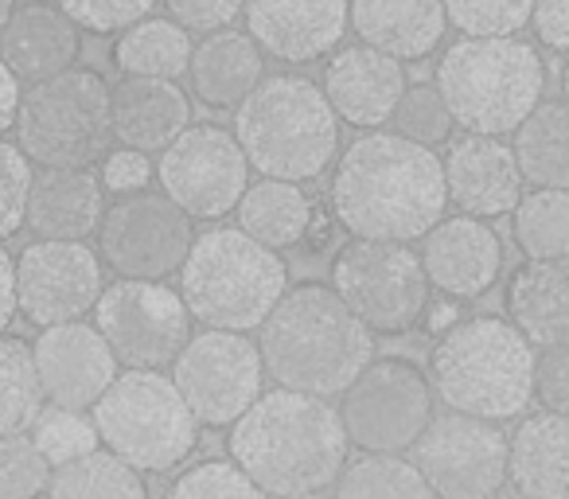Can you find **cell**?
<instances>
[{
	"label": "cell",
	"mask_w": 569,
	"mask_h": 499,
	"mask_svg": "<svg viewBox=\"0 0 569 499\" xmlns=\"http://www.w3.org/2000/svg\"><path fill=\"white\" fill-rule=\"evenodd\" d=\"M445 164L433 149L398 133H363L332 176L336 222L367 242H418L445 219Z\"/></svg>",
	"instance_id": "1"
},
{
	"label": "cell",
	"mask_w": 569,
	"mask_h": 499,
	"mask_svg": "<svg viewBox=\"0 0 569 499\" xmlns=\"http://www.w3.org/2000/svg\"><path fill=\"white\" fill-rule=\"evenodd\" d=\"M230 460L258 483L266 496L289 499L325 491L348 465V433L340 410L328 398L297 390H266L227 437Z\"/></svg>",
	"instance_id": "2"
},
{
	"label": "cell",
	"mask_w": 569,
	"mask_h": 499,
	"mask_svg": "<svg viewBox=\"0 0 569 499\" xmlns=\"http://www.w3.org/2000/svg\"><path fill=\"white\" fill-rule=\"evenodd\" d=\"M261 367L281 390L332 398L356 382L375 359V332L336 297L332 286L284 289L277 309L261 320Z\"/></svg>",
	"instance_id": "3"
},
{
	"label": "cell",
	"mask_w": 569,
	"mask_h": 499,
	"mask_svg": "<svg viewBox=\"0 0 569 499\" xmlns=\"http://www.w3.org/2000/svg\"><path fill=\"white\" fill-rule=\"evenodd\" d=\"M429 387L452 413L480 421L519 418L535 398V348L511 320H457L433 343Z\"/></svg>",
	"instance_id": "4"
},
{
	"label": "cell",
	"mask_w": 569,
	"mask_h": 499,
	"mask_svg": "<svg viewBox=\"0 0 569 499\" xmlns=\"http://www.w3.org/2000/svg\"><path fill=\"white\" fill-rule=\"evenodd\" d=\"M234 141L261 180H317L340 157V118L305 74H273L234 110Z\"/></svg>",
	"instance_id": "5"
},
{
	"label": "cell",
	"mask_w": 569,
	"mask_h": 499,
	"mask_svg": "<svg viewBox=\"0 0 569 499\" xmlns=\"http://www.w3.org/2000/svg\"><path fill=\"white\" fill-rule=\"evenodd\" d=\"M289 289L281 255L238 227H211L191 242L180 266L188 312L219 332H250L277 309Z\"/></svg>",
	"instance_id": "6"
},
{
	"label": "cell",
	"mask_w": 569,
	"mask_h": 499,
	"mask_svg": "<svg viewBox=\"0 0 569 499\" xmlns=\"http://www.w3.org/2000/svg\"><path fill=\"white\" fill-rule=\"evenodd\" d=\"M437 94L452 126L503 137L535 113L546 94V63L522 40H460L437 63Z\"/></svg>",
	"instance_id": "7"
},
{
	"label": "cell",
	"mask_w": 569,
	"mask_h": 499,
	"mask_svg": "<svg viewBox=\"0 0 569 499\" xmlns=\"http://www.w3.org/2000/svg\"><path fill=\"white\" fill-rule=\"evenodd\" d=\"M98 441L137 472H168L199 445V421L160 371H126L94 402Z\"/></svg>",
	"instance_id": "8"
},
{
	"label": "cell",
	"mask_w": 569,
	"mask_h": 499,
	"mask_svg": "<svg viewBox=\"0 0 569 499\" xmlns=\"http://www.w3.org/2000/svg\"><path fill=\"white\" fill-rule=\"evenodd\" d=\"M113 141L110 87L98 71L71 67L32 82L20 98L17 149L40 168H90Z\"/></svg>",
	"instance_id": "9"
},
{
	"label": "cell",
	"mask_w": 569,
	"mask_h": 499,
	"mask_svg": "<svg viewBox=\"0 0 569 499\" xmlns=\"http://www.w3.org/2000/svg\"><path fill=\"white\" fill-rule=\"evenodd\" d=\"M332 289L367 332L402 336L426 320L429 278L402 242L351 238L332 262Z\"/></svg>",
	"instance_id": "10"
},
{
	"label": "cell",
	"mask_w": 569,
	"mask_h": 499,
	"mask_svg": "<svg viewBox=\"0 0 569 499\" xmlns=\"http://www.w3.org/2000/svg\"><path fill=\"white\" fill-rule=\"evenodd\" d=\"M336 406L343 433L356 449L402 457L433 421V387L410 359H371Z\"/></svg>",
	"instance_id": "11"
},
{
	"label": "cell",
	"mask_w": 569,
	"mask_h": 499,
	"mask_svg": "<svg viewBox=\"0 0 569 499\" xmlns=\"http://www.w3.org/2000/svg\"><path fill=\"white\" fill-rule=\"evenodd\" d=\"M94 328L129 371H164L191 340V312L180 289L160 281H118L98 297Z\"/></svg>",
	"instance_id": "12"
},
{
	"label": "cell",
	"mask_w": 569,
	"mask_h": 499,
	"mask_svg": "<svg viewBox=\"0 0 569 499\" xmlns=\"http://www.w3.org/2000/svg\"><path fill=\"white\" fill-rule=\"evenodd\" d=\"M261 367L258 343L242 332H207L191 336L172 363V382L188 402L191 418L207 429H230L253 402L261 398Z\"/></svg>",
	"instance_id": "13"
},
{
	"label": "cell",
	"mask_w": 569,
	"mask_h": 499,
	"mask_svg": "<svg viewBox=\"0 0 569 499\" xmlns=\"http://www.w3.org/2000/svg\"><path fill=\"white\" fill-rule=\"evenodd\" d=\"M191 242V219L164 191L121 196L98 222L102 262L121 281H164L168 273H180Z\"/></svg>",
	"instance_id": "14"
},
{
	"label": "cell",
	"mask_w": 569,
	"mask_h": 499,
	"mask_svg": "<svg viewBox=\"0 0 569 499\" xmlns=\"http://www.w3.org/2000/svg\"><path fill=\"white\" fill-rule=\"evenodd\" d=\"M160 188L188 219H222L250 188V164L234 133L219 126H188L157 164Z\"/></svg>",
	"instance_id": "15"
},
{
	"label": "cell",
	"mask_w": 569,
	"mask_h": 499,
	"mask_svg": "<svg viewBox=\"0 0 569 499\" xmlns=\"http://www.w3.org/2000/svg\"><path fill=\"white\" fill-rule=\"evenodd\" d=\"M413 449L437 499H491L507 483V433L496 421L433 413Z\"/></svg>",
	"instance_id": "16"
},
{
	"label": "cell",
	"mask_w": 569,
	"mask_h": 499,
	"mask_svg": "<svg viewBox=\"0 0 569 499\" xmlns=\"http://www.w3.org/2000/svg\"><path fill=\"white\" fill-rule=\"evenodd\" d=\"M102 289V258L87 242L36 238L17 258V309L40 332L94 312Z\"/></svg>",
	"instance_id": "17"
},
{
	"label": "cell",
	"mask_w": 569,
	"mask_h": 499,
	"mask_svg": "<svg viewBox=\"0 0 569 499\" xmlns=\"http://www.w3.org/2000/svg\"><path fill=\"white\" fill-rule=\"evenodd\" d=\"M36 375H40L43 398L59 410H94L98 398L118 379V359L94 325L71 320V325L43 328L32 343Z\"/></svg>",
	"instance_id": "18"
},
{
	"label": "cell",
	"mask_w": 569,
	"mask_h": 499,
	"mask_svg": "<svg viewBox=\"0 0 569 499\" xmlns=\"http://www.w3.org/2000/svg\"><path fill=\"white\" fill-rule=\"evenodd\" d=\"M421 270L452 301H476L491 293L503 273V242L483 219L457 214L441 219L421 238Z\"/></svg>",
	"instance_id": "19"
},
{
	"label": "cell",
	"mask_w": 569,
	"mask_h": 499,
	"mask_svg": "<svg viewBox=\"0 0 569 499\" xmlns=\"http://www.w3.org/2000/svg\"><path fill=\"white\" fill-rule=\"evenodd\" d=\"M246 36L281 63H312L348 32V0H246Z\"/></svg>",
	"instance_id": "20"
},
{
	"label": "cell",
	"mask_w": 569,
	"mask_h": 499,
	"mask_svg": "<svg viewBox=\"0 0 569 499\" xmlns=\"http://www.w3.org/2000/svg\"><path fill=\"white\" fill-rule=\"evenodd\" d=\"M445 164V191L460 214L472 219H499L511 214L522 199V176L515 164V149L503 137H460L449 144Z\"/></svg>",
	"instance_id": "21"
},
{
	"label": "cell",
	"mask_w": 569,
	"mask_h": 499,
	"mask_svg": "<svg viewBox=\"0 0 569 499\" xmlns=\"http://www.w3.org/2000/svg\"><path fill=\"white\" fill-rule=\"evenodd\" d=\"M320 90H325L328 106L340 121L375 129L395 118L398 102L406 94V71L398 59L382 56L367 43H356V48L336 51Z\"/></svg>",
	"instance_id": "22"
},
{
	"label": "cell",
	"mask_w": 569,
	"mask_h": 499,
	"mask_svg": "<svg viewBox=\"0 0 569 499\" xmlns=\"http://www.w3.org/2000/svg\"><path fill=\"white\" fill-rule=\"evenodd\" d=\"M82 56V32L56 4H17L0 32V59L20 82H43L71 71Z\"/></svg>",
	"instance_id": "23"
},
{
	"label": "cell",
	"mask_w": 569,
	"mask_h": 499,
	"mask_svg": "<svg viewBox=\"0 0 569 499\" xmlns=\"http://www.w3.org/2000/svg\"><path fill=\"white\" fill-rule=\"evenodd\" d=\"M113 141L133 152H164L191 126V102L168 79H121L110 87Z\"/></svg>",
	"instance_id": "24"
},
{
	"label": "cell",
	"mask_w": 569,
	"mask_h": 499,
	"mask_svg": "<svg viewBox=\"0 0 569 499\" xmlns=\"http://www.w3.org/2000/svg\"><path fill=\"white\" fill-rule=\"evenodd\" d=\"M106 214V188L90 168H43L28 191V230L48 242H82Z\"/></svg>",
	"instance_id": "25"
},
{
	"label": "cell",
	"mask_w": 569,
	"mask_h": 499,
	"mask_svg": "<svg viewBox=\"0 0 569 499\" xmlns=\"http://www.w3.org/2000/svg\"><path fill=\"white\" fill-rule=\"evenodd\" d=\"M348 20L367 48L390 59H426L445 36L441 0H348Z\"/></svg>",
	"instance_id": "26"
},
{
	"label": "cell",
	"mask_w": 569,
	"mask_h": 499,
	"mask_svg": "<svg viewBox=\"0 0 569 499\" xmlns=\"http://www.w3.org/2000/svg\"><path fill=\"white\" fill-rule=\"evenodd\" d=\"M507 480L522 499H569V418L530 413L507 441Z\"/></svg>",
	"instance_id": "27"
},
{
	"label": "cell",
	"mask_w": 569,
	"mask_h": 499,
	"mask_svg": "<svg viewBox=\"0 0 569 499\" xmlns=\"http://www.w3.org/2000/svg\"><path fill=\"white\" fill-rule=\"evenodd\" d=\"M507 312L530 343H569V258L519 266L507 286Z\"/></svg>",
	"instance_id": "28"
},
{
	"label": "cell",
	"mask_w": 569,
	"mask_h": 499,
	"mask_svg": "<svg viewBox=\"0 0 569 499\" xmlns=\"http://www.w3.org/2000/svg\"><path fill=\"white\" fill-rule=\"evenodd\" d=\"M191 87L211 110H238L261 74V48L246 32H211L191 51Z\"/></svg>",
	"instance_id": "29"
},
{
	"label": "cell",
	"mask_w": 569,
	"mask_h": 499,
	"mask_svg": "<svg viewBox=\"0 0 569 499\" xmlns=\"http://www.w3.org/2000/svg\"><path fill=\"white\" fill-rule=\"evenodd\" d=\"M515 164L522 183L569 191V102H538L515 129Z\"/></svg>",
	"instance_id": "30"
},
{
	"label": "cell",
	"mask_w": 569,
	"mask_h": 499,
	"mask_svg": "<svg viewBox=\"0 0 569 499\" xmlns=\"http://www.w3.org/2000/svg\"><path fill=\"white\" fill-rule=\"evenodd\" d=\"M312 222V203L297 183L258 180L238 199V230L269 250H289L305 242V230Z\"/></svg>",
	"instance_id": "31"
},
{
	"label": "cell",
	"mask_w": 569,
	"mask_h": 499,
	"mask_svg": "<svg viewBox=\"0 0 569 499\" xmlns=\"http://www.w3.org/2000/svg\"><path fill=\"white\" fill-rule=\"evenodd\" d=\"M191 36L176 20L149 17L126 28L113 43V63L126 79H168L176 82L191 67Z\"/></svg>",
	"instance_id": "32"
},
{
	"label": "cell",
	"mask_w": 569,
	"mask_h": 499,
	"mask_svg": "<svg viewBox=\"0 0 569 499\" xmlns=\"http://www.w3.org/2000/svg\"><path fill=\"white\" fill-rule=\"evenodd\" d=\"M48 499H149L141 472L110 449H94L63 468H51Z\"/></svg>",
	"instance_id": "33"
},
{
	"label": "cell",
	"mask_w": 569,
	"mask_h": 499,
	"mask_svg": "<svg viewBox=\"0 0 569 499\" xmlns=\"http://www.w3.org/2000/svg\"><path fill=\"white\" fill-rule=\"evenodd\" d=\"M48 398L36 375L32 343L0 336V437H20L36 426Z\"/></svg>",
	"instance_id": "34"
},
{
	"label": "cell",
	"mask_w": 569,
	"mask_h": 499,
	"mask_svg": "<svg viewBox=\"0 0 569 499\" xmlns=\"http://www.w3.org/2000/svg\"><path fill=\"white\" fill-rule=\"evenodd\" d=\"M336 499H437L418 465L406 457L367 452L356 465H343Z\"/></svg>",
	"instance_id": "35"
},
{
	"label": "cell",
	"mask_w": 569,
	"mask_h": 499,
	"mask_svg": "<svg viewBox=\"0 0 569 499\" xmlns=\"http://www.w3.org/2000/svg\"><path fill=\"white\" fill-rule=\"evenodd\" d=\"M515 242L527 262L569 258V191H530L515 207Z\"/></svg>",
	"instance_id": "36"
},
{
	"label": "cell",
	"mask_w": 569,
	"mask_h": 499,
	"mask_svg": "<svg viewBox=\"0 0 569 499\" xmlns=\"http://www.w3.org/2000/svg\"><path fill=\"white\" fill-rule=\"evenodd\" d=\"M445 20L465 40H511L530 24L535 0H441Z\"/></svg>",
	"instance_id": "37"
},
{
	"label": "cell",
	"mask_w": 569,
	"mask_h": 499,
	"mask_svg": "<svg viewBox=\"0 0 569 499\" xmlns=\"http://www.w3.org/2000/svg\"><path fill=\"white\" fill-rule=\"evenodd\" d=\"M32 441L51 468H63V465H71V460L98 449V429H94V421L82 418V413L51 406V410H43L40 418H36Z\"/></svg>",
	"instance_id": "38"
},
{
	"label": "cell",
	"mask_w": 569,
	"mask_h": 499,
	"mask_svg": "<svg viewBox=\"0 0 569 499\" xmlns=\"http://www.w3.org/2000/svg\"><path fill=\"white\" fill-rule=\"evenodd\" d=\"M164 499H266L234 460H203L172 480Z\"/></svg>",
	"instance_id": "39"
},
{
	"label": "cell",
	"mask_w": 569,
	"mask_h": 499,
	"mask_svg": "<svg viewBox=\"0 0 569 499\" xmlns=\"http://www.w3.org/2000/svg\"><path fill=\"white\" fill-rule=\"evenodd\" d=\"M51 483V465L32 437H0V499H40Z\"/></svg>",
	"instance_id": "40"
},
{
	"label": "cell",
	"mask_w": 569,
	"mask_h": 499,
	"mask_svg": "<svg viewBox=\"0 0 569 499\" xmlns=\"http://www.w3.org/2000/svg\"><path fill=\"white\" fill-rule=\"evenodd\" d=\"M390 121L398 126V137H406V141H413V144H426V149L449 141V133H452L449 110H445L437 87H429V82L406 87L402 102H398V110Z\"/></svg>",
	"instance_id": "41"
},
{
	"label": "cell",
	"mask_w": 569,
	"mask_h": 499,
	"mask_svg": "<svg viewBox=\"0 0 569 499\" xmlns=\"http://www.w3.org/2000/svg\"><path fill=\"white\" fill-rule=\"evenodd\" d=\"M79 32L110 36L126 32V28L149 20V12L157 9V0H59L56 4Z\"/></svg>",
	"instance_id": "42"
},
{
	"label": "cell",
	"mask_w": 569,
	"mask_h": 499,
	"mask_svg": "<svg viewBox=\"0 0 569 499\" xmlns=\"http://www.w3.org/2000/svg\"><path fill=\"white\" fill-rule=\"evenodd\" d=\"M32 160L12 141L0 137V242L20 234L28 219V191H32Z\"/></svg>",
	"instance_id": "43"
},
{
	"label": "cell",
	"mask_w": 569,
	"mask_h": 499,
	"mask_svg": "<svg viewBox=\"0 0 569 499\" xmlns=\"http://www.w3.org/2000/svg\"><path fill=\"white\" fill-rule=\"evenodd\" d=\"M535 398L546 413L569 418V343L542 348L535 356Z\"/></svg>",
	"instance_id": "44"
},
{
	"label": "cell",
	"mask_w": 569,
	"mask_h": 499,
	"mask_svg": "<svg viewBox=\"0 0 569 499\" xmlns=\"http://www.w3.org/2000/svg\"><path fill=\"white\" fill-rule=\"evenodd\" d=\"M183 32H222L238 20L246 0H164Z\"/></svg>",
	"instance_id": "45"
},
{
	"label": "cell",
	"mask_w": 569,
	"mask_h": 499,
	"mask_svg": "<svg viewBox=\"0 0 569 499\" xmlns=\"http://www.w3.org/2000/svg\"><path fill=\"white\" fill-rule=\"evenodd\" d=\"M102 188L106 191H118V196H133L141 191L144 183L152 180V164L144 152H133V149H118V152H106L102 160Z\"/></svg>",
	"instance_id": "46"
},
{
	"label": "cell",
	"mask_w": 569,
	"mask_h": 499,
	"mask_svg": "<svg viewBox=\"0 0 569 499\" xmlns=\"http://www.w3.org/2000/svg\"><path fill=\"white\" fill-rule=\"evenodd\" d=\"M530 24H535V36L542 40V48L569 56V0H535Z\"/></svg>",
	"instance_id": "47"
},
{
	"label": "cell",
	"mask_w": 569,
	"mask_h": 499,
	"mask_svg": "<svg viewBox=\"0 0 569 499\" xmlns=\"http://www.w3.org/2000/svg\"><path fill=\"white\" fill-rule=\"evenodd\" d=\"M20 98H24V90H20V79L9 71V67H4V59H0V137L9 133V129H17Z\"/></svg>",
	"instance_id": "48"
},
{
	"label": "cell",
	"mask_w": 569,
	"mask_h": 499,
	"mask_svg": "<svg viewBox=\"0 0 569 499\" xmlns=\"http://www.w3.org/2000/svg\"><path fill=\"white\" fill-rule=\"evenodd\" d=\"M17 312V262L9 258V250H0V336H4Z\"/></svg>",
	"instance_id": "49"
},
{
	"label": "cell",
	"mask_w": 569,
	"mask_h": 499,
	"mask_svg": "<svg viewBox=\"0 0 569 499\" xmlns=\"http://www.w3.org/2000/svg\"><path fill=\"white\" fill-rule=\"evenodd\" d=\"M452 325H457V305H449V301H445V305H437V309H433V317H429V328H433V332H449V328Z\"/></svg>",
	"instance_id": "50"
},
{
	"label": "cell",
	"mask_w": 569,
	"mask_h": 499,
	"mask_svg": "<svg viewBox=\"0 0 569 499\" xmlns=\"http://www.w3.org/2000/svg\"><path fill=\"white\" fill-rule=\"evenodd\" d=\"M12 12H17V0H0V32H4V24L12 20Z\"/></svg>",
	"instance_id": "51"
},
{
	"label": "cell",
	"mask_w": 569,
	"mask_h": 499,
	"mask_svg": "<svg viewBox=\"0 0 569 499\" xmlns=\"http://www.w3.org/2000/svg\"><path fill=\"white\" fill-rule=\"evenodd\" d=\"M289 499H328L325 491H305V496H289Z\"/></svg>",
	"instance_id": "52"
},
{
	"label": "cell",
	"mask_w": 569,
	"mask_h": 499,
	"mask_svg": "<svg viewBox=\"0 0 569 499\" xmlns=\"http://www.w3.org/2000/svg\"><path fill=\"white\" fill-rule=\"evenodd\" d=\"M561 90H566V102H569V63H566V71H561Z\"/></svg>",
	"instance_id": "53"
},
{
	"label": "cell",
	"mask_w": 569,
	"mask_h": 499,
	"mask_svg": "<svg viewBox=\"0 0 569 499\" xmlns=\"http://www.w3.org/2000/svg\"><path fill=\"white\" fill-rule=\"evenodd\" d=\"M491 499H522V496H491Z\"/></svg>",
	"instance_id": "54"
}]
</instances>
